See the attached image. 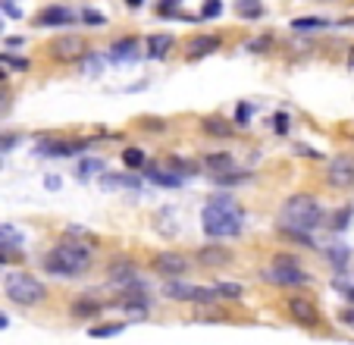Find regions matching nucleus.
Returning <instances> with one entry per match:
<instances>
[{
  "mask_svg": "<svg viewBox=\"0 0 354 345\" xmlns=\"http://www.w3.org/2000/svg\"><path fill=\"white\" fill-rule=\"evenodd\" d=\"M342 323H345V326H351V330H354V308H348V311H342Z\"/></svg>",
  "mask_w": 354,
  "mask_h": 345,
  "instance_id": "39",
  "label": "nucleus"
},
{
  "mask_svg": "<svg viewBox=\"0 0 354 345\" xmlns=\"http://www.w3.org/2000/svg\"><path fill=\"white\" fill-rule=\"evenodd\" d=\"M214 289L220 298H238V295H242V286H236V283H216Z\"/></svg>",
  "mask_w": 354,
  "mask_h": 345,
  "instance_id": "28",
  "label": "nucleus"
},
{
  "mask_svg": "<svg viewBox=\"0 0 354 345\" xmlns=\"http://www.w3.org/2000/svg\"><path fill=\"white\" fill-rule=\"evenodd\" d=\"M292 29L295 32H317V29H329V23L320 19V16H301V19L292 23Z\"/></svg>",
  "mask_w": 354,
  "mask_h": 345,
  "instance_id": "22",
  "label": "nucleus"
},
{
  "mask_svg": "<svg viewBox=\"0 0 354 345\" xmlns=\"http://www.w3.org/2000/svg\"><path fill=\"white\" fill-rule=\"evenodd\" d=\"M0 167H3V157H0Z\"/></svg>",
  "mask_w": 354,
  "mask_h": 345,
  "instance_id": "48",
  "label": "nucleus"
},
{
  "mask_svg": "<svg viewBox=\"0 0 354 345\" xmlns=\"http://www.w3.org/2000/svg\"><path fill=\"white\" fill-rule=\"evenodd\" d=\"M201 167L210 169V173H216V176H223V173H229V169L236 167V160H232V154H223V151H214V154H204Z\"/></svg>",
  "mask_w": 354,
  "mask_h": 345,
  "instance_id": "16",
  "label": "nucleus"
},
{
  "mask_svg": "<svg viewBox=\"0 0 354 345\" xmlns=\"http://www.w3.org/2000/svg\"><path fill=\"white\" fill-rule=\"evenodd\" d=\"M251 117H254V104H238V113H236L238 123H248Z\"/></svg>",
  "mask_w": 354,
  "mask_h": 345,
  "instance_id": "32",
  "label": "nucleus"
},
{
  "mask_svg": "<svg viewBox=\"0 0 354 345\" xmlns=\"http://www.w3.org/2000/svg\"><path fill=\"white\" fill-rule=\"evenodd\" d=\"M45 189L57 191V189H60V176H45Z\"/></svg>",
  "mask_w": 354,
  "mask_h": 345,
  "instance_id": "41",
  "label": "nucleus"
},
{
  "mask_svg": "<svg viewBox=\"0 0 354 345\" xmlns=\"http://www.w3.org/2000/svg\"><path fill=\"white\" fill-rule=\"evenodd\" d=\"M3 13H7V16H13V19H19V16H23V10H19V7H13V3H10V0H7V3H3Z\"/></svg>",
  "mask_w": 354,
  "mask_h": 345,
  "instance_id": "40",
  "label": "nucleus"
},
{
  "mask_svg": "<svg viewBox=\"0 0 354 345\" xmlns=\"http://www.w3.org/2000/svg\"><path fill=\"white\" fill-rule=\"evenodd\" d=\"M25 242L23 229L10 226V223H0V248H19Z\"/></svg>",
  "mask_w": 354,
  "mask_h": 345,
  "instance_id": "19",
  "label": "nucleus"
},
{
  "mask_svg": "<svg viewBox=\"0 0 354 345\" xmlns=\"http://www.w3.org/2000/svg\"><path fill=\"white\" fill-rule=\"evenodd\" d=\"M7 323H10V320H7V317H3V314H0V330H3V326H7Z\"/></svg>",
  "mask_w": 354,
  "mask_h": 345,
  "instance_id": "45",
  "label": "nucleus"
},
{
  "mask_svg": "<svg viewBox=\"0 0 354 345\" xmlns=\"http://www.w3.org/2000/svg\"><path fill=\"white\" fill-rule=\"evenodd\" d=\"M295 151H298V154H304V157H320L317 151H314V147H307V145H298Z\"/></svg>",
  "mask_w": 354,
  "mask_h": 345,
  "instance_id": "42",
  "label": "nucleus"
},
{
  "mask_svg": "<svg viewBox=\"0 0 354 345\" xmlns=\"http://www.w3.org/2000/svg\"><path fill=\"white\" fill-rule=\"evenodd\" d=\"M264 279L273 283V286H304V283H310L307 270H301L292 257H276L273 264L264 270Z\"/></svg>",
  "mask_w": 354,
  "mask_h": 345,
  "instance_id": "5",
  "label": "nucleus"
},
{
  "mask_svg": "<svg viewBox=\"0 0 354 345\" xmlns=\"http://www.w3.org/2000/svg\"><path fill=\"white\" fill-rule=\"evenodd\" d=\"M288 314H292V320L301 323V326H317L320 323V311L314 308V301L307 298H288Z\"/></svg>",
  "mask_w": 354,
  "mask_h": 345,
  "instance_id": "10",
  "label": "nucleus"
},
{
  "mask_svg": "<svg viewBox=\"0 0 354 345\" xmlns=\"http://www.w3.org/2000/svg\"><path fill=\"white\" fill-rule=\"evenodd\" d=\"M126 330V323H101L94 330H88L91 339H110V336H119V333Z\"/></svg>",
  "mask_w": 354,
  "mask_h": 345,
  "instance_id": "25",
  "label": "nucleus"
},
{
  "mask_svg": "<svg viewBox=\"0 0 354 345\" xmlns=\"http://www.w3.org/2000/svg\"><path fill=\"white\" fill-rule=\"evenodd\" d=\"M201 223H204V233L210 239H236V235H242L244 217L242 207L232 198H214L201 211Z\"/></svg>",
  "mask_w": 354,
  "mask_h": 345,
  "instance_id": "2",
  "label": "nucleus"
},
{
  "mask_svg": "<svg viewBox=\"0 0 354 345\" xmlns=\"http://www.w3.org/2000/svg\"><path fill=\"white\" fill-rule=\"evenodd\" d=\"M7 295L16 301V305H25V308H35L47 298V289L41 279H35L31 273H10L7 283H3Z\"/></svg>",
  "mask_w": 354,
  "mask_h": 345,
  "instance_id": "4",
  "label": "nucleus"
},
{
  "mask_svg": "<svg viewBox=\"0 0 354 345\" xmlns=\"http://www.w3.org/2000/svg\"><path fill=\"white\" fill-rule=\"evenodd\" d=\"M198 261H201L204 267H220V264H229V251H223V248H201Z\"/></svg>",
  "mask_w": 354,
  "mask_h": 345,
  "instance_id": "21",
  "label": "nucleus"
},
{
  "mask_svg": "<svg viewBox=\"0 0 354 345\" xmlns=\"http://www.w3.org/2000/svg\"><path fill=\"white\" fill-rule=\"evenodd\" d=\"M348 217H351V211H342V213H336V229H345V223H348Z\"/></svg>",
  "mask_w": 354,
  "mask_h": 345,
  "instance_id": "38",
  "label": "nucleus"
},
{
  "mask_svg": "<svg viewBox=\"0 0 354 345\" xmlns=\"http://www.w3.org/2000/svg\"><path fill=\"white\" fill-rule=\"evenodd\" d=\"M75 23V13L66 7H47L45 13L38 16V25H51V29H57V25H73Z\"/></svg>",
  "mask_w": 354,
  "mask_h": 345,
  "instance_id": "15",
  "label": "nucleus"
},
{
  "mask_svg": "<svg viewBox=\"0 0 354 345\" xmlns=\"http://www.w3.org/2000/svg\"><path fill=\"white\" fill-rule=\"evenodd\" d=\"M85 60H88V63H85V67H88V75H97V73L103 69L101 57H88V53H85Z\"/></svg>",
  "mask_w": 354,
  "mask_h": 345,
  "instance_id": "36",
  "label": "nucleus"
},
{
  "mask_svg": "<svg viewBox=\"0 0 354 345\" xmlns=\"http://www.w3.org/2000/svg\"><path fill=\"white\" fill-rule=\"evenodd\" d=\"M236 13L242 19H260L264 16V3L260 0H236Z\"/></svg>",
  "mask_w": 354,
  "mask_h": 345,
  "instance_id": "20",
  "label": "nucleus"
},
{
  "mask_svg": "<svg viewBox=\"0 0 354 345\" xmlns=\"http://www.w3.org/2000/svg\"><path fill=\"white\" fill-rule=\"evenodd\" d=\"M10 110V95L7 91H0V113H7Z\"/></svg>",
  "mask_w": 354,
  "mask_h": 345,
  "instance_id": "43",
  "label": "nucleus"
},
{
  "mask_svg": "<svg viewBox=\"0 0 354 345\" xmlns=\"http://www.w3.org/2000/svg\"><path fill=\"white\" fill-rule=\"evenodd\" d=\"M51 53H53V60H60V63L85 60V41H81L79 35H63V38H57V41L51 45Z\"/></svg>",
  "mask_w": 354,
  "mask_h": 345,
  "instance_id": "7",
  "label": "nucleus"
},
{
  "mask_svg": "<svg viewBox=\"0 0 354 345\" xmlns=\"http://www.w3.org/2000/svg\"><path fill=\"white\" fill-rule=\"evenodd\" d=\"M154 267L160 276H170V279H176V276H182L185 270H188V261H185L182 254H173V251H163V254H157L154 257Z\"/></svg>",
  "mask_w": 354,
  "mask_h": 345,
  "instance_id": "12",
  "label": "nucleus"
},
{
  "mask_svg": "<svg viewBox=\"0 0 354 345\" xmlns=\"http://www.w3.org/2000/svg\"><path fill=\"white\" fill-rule=\"evenodd\" d=\"M270 129H273L276 135H286L288 132V117L286 113H276V117L270 119Z\"/></svg>",
  "mask_w": 354,
  "mask_h": 345,
  "instance_id": "29",
  "label": "nucleus"
},
{
  "mask_svg": "<svg viewBox=\"0 0 354 345\" xmlns=\"http://www.w3.org/2000/svg\"><path fill=\"white\" fill-rule=\"evenodd\" d=\"M41 264H45V270L51 273V276H81V273L91 267V248L69 235L57 248L47 251V257Z\"/></svg>",
  "mask_w": 354,
  "mask_h": 345,
  "instance_id": "1",
  "label": "nucleus"
},
{
  "mask_svg": "<svg viewBox=\"0 0 354 345\" xmlns=\"http://www.w3.org/2000/svg\"><path fill=\"white\" fill-rule=\"evenodd\" d=\"M163 295L166 298H179V301H204V305H214L220 295H216V289H201V286H185V283H166L163 286Z\"/></svg>",
  "mask_w": 354,
  "mask_h": 345,
  "instance_id": "6",
  "label": "nucleus"
},
{
  "mask_svg": "<svg viewBox=\"0 0 354 345\" xmlns=\"http://www.w3.org/2000/svg\"><path fill=\"white\" fill-rule=\"evenodd\" d=\"M107 308L103 301H97V298H79V301H73V317H94V314H101V311Z\"/></svg>",
  "mask_w": 354,
  "mask_h": 345,
  "instance_id": "18",
  "label": "nucleus"
},
{
  "mask_svg": "<svg viewBox=\"0 0 354 345\" xmlns=\"http://www.w3.org/2000/svg\"><path fill=\"white\" fill-rule=\"evenodd\" d=\"M123 163H126L129 169H141V167H148V157H144L141 147H126V151H123Z\"/></svg>",
  "mask_w": 354,
  "mask_h": 345,
  "instance_id": "24",
  "label": "nucleus"
},
{
  "mask_svg": "<svg viewBox=\"0 0 354 345\" xmlns=\"http://www.w3.org/2000/svg\"><path fill=\"white\" fill-rule=\"evenodd\" d=\"M3 79H7V73H3V69H0V82H3Z\"/></svg>",
  "mask_w": 354,
  "mask_h": 345,
  "instance_id": "47",
  "label": "nucleus"
},
{
  "mask_svg": "<svg viewBox=\"0 0 354 345\" xmlns=\"http://www.w3.org/2000/svg\"><path fill=\"white\" fill-rule=\"evenodd\" d=\"M223 13V0H204L201 7V19H216Z\"/></svg>",
  "mask_w": 354,
  "mask_h": 345,
  "instance_id": "27",
  "label": "nucleus"
},
{
  "mask_svg": "<svg viewBox=\"0 0 354 345\" xmlns=\"http://www.w3.org/2000/svg\"><path fill=\"white\" fill-rule=\"evenodd\" d=\"M266 47H270V38H257V41H248V45H244V51H266Z\"/></svg>",
  "mask_w": 354,
  "mask_h": 345,
  "instance_id": "35",
  "label": "nucleus"
},
{
  "mask_svg": "<svg viewBox=\"0 0 354 345\" xmlns=\"http://www.w3.org/2000/svg\"><path fill=\"white\" fill-rule=\"evenodd\" d=\"M336 289H339L348 301H354V283H342V279H336Z\"/></svg>",
  "mask_w": 354,
  "mask_h": 345,
  "instance_id": "37",
  "label": "nucleus"
},
{
  "mask_svg": "<svg viewBox=\"0 0 354 345\" xmlns=\"http://www.w3.org/2000/svg\"><path fill=\"white\" fill-rule=\"evenodd\" d=\"M320 217H323V213H320L317 198H310V195H292L279 211V229L286 235H295V239H307L310 229L320 223Z\"/></svg>",
  "mask_w": 354,
  "mask_h": 345,
  "instance_id": "3",
  "label": "nucleus"
},
{
  "mask_svg": "<svg viewBox=\"0 0 354 345\" xmlns=\"http://www.w3.org/2000/svg\"><path fill=\"white\" fill-rule=\"evenodd\" d=\"M348 67H351V69H354V51H351V57H348Z\"/></svg>",
  "mask_w": 354,
  "mask_h": 345,
  "instance_id": "46",
  "label": "nucleus"
},
{
  "mask_svg": "<svg viewBox=\"0 0 354 345\" xmlns=\"http://www.w3.org/2000/svg\"><path fill=\"white\" fill-rule=\"evenodd\" d=\"M0 63H10V67H16V69H29V60L10 57V53H0Z\"/></svg>",
  "mask_w": 354,
  "mask_h": 345,
  "instance_id": "33",
  "label": "nucleus"
},
{
  "mask_svg": "<svg viewBox=\"0 0 354 345\" xmlns=\"http://www.w3.org/2000/svg\"><path fill=\"white\" fill-rule=\"evenodd\" d=\"M103 173V160L101 157H85L79 163V179H91V176H101Z\"/></svg>",
  "mask_w": 354,
  "mask_h": 345,
  "instance_id": "23",
  "label": "nucleus"
},
{
  "mask_svg": "<svg viewBox=\"0 0 354 345\" xmlns=\"http://www.w3.org/2000/svg\"><path fill=\"white\" fill-rule=\"evenodd\" d=\"M326 179L332 189H354V160L351 157H332Z\"/></svg>",
  "mask_w": 354,
  "mask_h": 345,
  "instance_id": "8",
  "label": "nucleus"
},
{
  "mask_svg": "<svg viewBox=\"0 0 354 345\" xmlns=\"http://www.w3.org/2000/svg\"><path fill=\"white\" fill-rule=\"evenodd\" d=\"M144 57H151V60H163L166 53L173 51V35H151L148 38V45H144Z\"/></svg>",
  "mask_w": 354,
  "mask_h": 345,
  "instance_id": "17",
  "label": "nucleus"
},
{
  "mask_svg": "<svg viewBox=\"0 0 354 345\" xmlns=\"http://www.w3.org/2000/svg\"><path fill=\"white\" fill-rule=\"evenodd\" d=\"M329 261L336 267H345L348 264V251L345 248H329Z\"/></svg>",
  "mask_w": 354,
  "mask_h": 345,
  "instance_id": "31",
  "label": "nucleus"
},
{
  "mask_svg": "<svg viewBox=\"0 0 354 345\" xmlns=\"http://www.w3.org/2000/svg\"><path fill=\"white\" fill-rule=\"evenodd\" d=\"M107 53H110V63H116V67L135 63V60H138V41H135V38H119Z\"/></svg>",
  "mask_w": 354,
  "mask_h": 345,
  "instance_id": "13",
  "label": "nucleus"
},
{
  "mask_svg": "<svg viewBox=\"0 0 354 345\" xmlns=\"http://www.w3.org/2000/svg\"><path fill=\"white\" fill-rule=\"evenodd\" d=\"M81 23H88V25H103V23H107V16L97 13V10H85V13H81Z\"/></svg>",
  "mask_w": 354,
  "mask_h": 345,
  "instance_id": "30",
  "label": "nucleus"
},
{
  "mask_svg": "<svg viewBox=\"0 0 354 345\" xmlns=\"http://www.w3.org/2000/svg\"><path fill=\"white\" fill-rule=\"evenodd\" d=\"M204 129H207L210 135H220V139H223V135H232V126L223 123L220 117H207V119H204Z\"/></svg>",
  "mask_w": 354,
  "mask_h": 345,
  "instance_id": "26",
  "label": "nucleus"
},
{
  "mask_svg": "<svg viewBox=\"0 0 354 345\" xmlns=\"http://www.w3.org/2000/svg\"><path fill=\"white\" fill-rule=\"evenodd\" d=\"M148 179L154 185H163V189H179V185L185 182V176L179 173L176 167H170V163H151V167H148Z\"/></svg>",
  "mask_w": 354,
  "mask_h": 345,
  "instance_id": "11",
  "label": "nucleus"
},
{
  "mask_svg": "<svg viewBox=\"0 0 354 345\" xmlns=\"http://www.w3.org/2000/svg\"><path fill=\"white\" fill-rule=\"evenodd\" d=\"M126 3H129V7H132V10H138L141 3H144V0H126Z\"/></svg>",
  "mask_w": 354,
  "mask_h": 345,
  "instance_id": "44",
  "label": "nucleus"
},
{
  "mask_svg": "<svg viewBox=\"0 0 354 345\" xmlns=\"http://www.w3.org/2000/svg\"><path fill=\"white\" fill-rule=\"evenodd\" d=\"M16 145H19V135H0V154H7Z\"/></svg>",
  "mask_w": 354,
  "mask_h": 345,
  "instance_id": "34",
  "label": "nucleus"
},
{
  "mask_svg": "<svg viewBox=\"0 0 354 345\" xmlns=\"http://www.w3.org/2000/svg\"><path fill=\"white\" fill-rule=\"evenodd\" d=\"M81 141H63V139H41L35 147L38 157H69V154H79L81 151Z\"/></svg>",
  "mask_w": 354,
  "mask_h": 345,
  "instance_id": "9",
  "label": "nucleus"
},
{
  "mask_svg": "<svg viewBox=\"0 0 354 345\" xmlns=\"http://www.w3.org/2000/svg\"><path fill=\"white\" fill-rule=\"evenodd\" d=\"M185 51H188V57L198 60V57H210V53L220 51V38L216 35H194L188 45H185Z\"/></svg>",
  "mask_w": 354,
  "mask_h": 345,
  "instance_id": "14",
  "label": "nucleus"
}]
</instances>
